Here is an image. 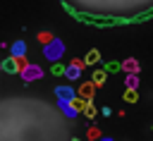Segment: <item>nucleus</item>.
<instances>
[{
    "mask_svg": "<svg viewBox=\"0 0 153 141\" xmlns=\"http://www.w3.org/2000/svg\"><path fill=\"white\" fill-rule=\"evenodd\" d=\"M43 53H45V57H48V60L57 62V60L62 57V53H65V43H62V41H57V38H53L50 43H45Z\"/></svg>",
    "mask_w": 153,
    "mask_h": 141,
    "instance_id": "obj_1",
    "label": "nucleus"
},
{
    "mask_svg": "<svg viewBox=\"0 0 153 141\" xmlns=\"http://www.w3.org/2000/svg\"><path fill=\"white\" fill-rule=\"evenodd\" d=\"M26 65V60L24 57H7V60H2V65H0V69L2 72H7V74H17V72H22V67Z\"/></svg>",
    "mask_w": 153,
    "mask_h": 141,
    "instance_id": "obj_2",
    "label": "nucleus"
},
{
    "mask_svg": "<svg viewBox=\"0 0 153 141\" xmlns=\"http://www.w3.org/2000/svg\"><path fill=\"white\" fill-rule=\"evenodd\" d=\"M19 74H22L24 81H33V79H41V76H43V69H41L38 65H24Z\"/></svg>",
    "mask_w": 153,
    "mask_h": 141,
    "instance_id": "obj_3",
    "label": "nucleus"
},
{
    "mask_svg": "<svg viewBox=\"0 0 153 141\" xmlns=\"http://www.w3.org/2000/svg\"><path fill=\"white\" fill-rule=\"evenodd\" d=\"M81 67H84V62H79V60H74L69 67H65V74L69 76V79H79V74H81Z\"/></svg>",
    "mask_w": 153,
    "mask_h": 141,
    "instance_id": "obj_4",
    "label": "nucleus"
},
{
    "mask_svg": "<svg viewBox=\"0 0 153 141\" xmlns=\"http://www.w3.org/2000/svg\"><path fill=\"white\" fill-rule=\"evenodd\" d=\"M55 93H57V100H72L76 96V91H72L69 86H60V88H55Z\"/></svg>",
    "mask_w": 153,
    "mask_h": 141,
    "instance_id": "obj_5",
    "label": "nucleus"
},
{
    "mask_svg": "<svg viewBox=\"0 0 153 141\" xmlns=\"http://www.w3.org/2000/svg\"><path fill=\"white\" fill-rule=\"evenodd\" d=\"M120 69H124V72H129V74H136V72H139V62L129 57V60L120 62Z\"/></svg>",
    "mask_w": 153,
    "mask_h": 141,
    "instance_id": "obj_6",
    "label": "nucleus"
},
{
    "mask_svg": "<svg viewBox=\"0 0 153 141\" xmlns=\"http://www.w3.org/2000/svg\"><path fill=\"white\" fill-rule=\"evenodd\" d=\"M24 53H26V43L24 41L12 43V57H24Z\"/></svg>",
    "mask_w": 153,
    "mask_h": 141,
    "instance_id": "obj_7",
    "label": "nucleus"
},
{
    "mask_svg": "<svg viewBox=\"0 0 153 141\" xmlns=\"http://www.w3.org/2000/svg\"><path fill=\"white\" fill-rule=\"evenodd\" d=\"M93 91H96V86H93V84H84V86H81V88H79L76 93H79V98H84V100H88V98L93 96Z\"/></svg>",
    "mask_w": 153,
    "mask_h": 141,
    "instance_id": "obj_8",
    "label": "nucleus"
},
{
    "mask_svg": "<svg viewBox=\"0 0 153 141\" xmlns=\"http://www.w3.org/2000/svg\"><path fill=\"white\" fill-rule=\"evenodd\" d=\"M98 60H100V53H98V50L93 48V50H88V55L84 57V65H96Z\"/></svg>",
    "mask_w": 153,
    "mask_h": 141,
    "instance_id": "obj_9",
    "label": "nucleus"
},
{
    "mask_svg": "<svg viewBox=\"0 0 153 141\" xmlns=\"http://www.w3.org/2000/svg\"><path fill=\"white\" fill-rule=\"evenodd\" d=\"M105 76H108V74H105V69H96V72H93V79H91V84H93V86H100V84L105 81Z\"/></svg>",
    "mask_w": 153,
    "mask_h": 141,
    "instance_id": "obj_10",
    "label": "nucleus"
},
{
    "mask_svg": "<svg viewBox=\"0 0 153 141\" xmlns=\"http://www.w3.org/2000/svg\"><path fill=\"white\" fill-rule=\"evenodd\" d=\"M124 100H127V103H136V100H139L136 88H127V91H124Z\"/></svg>",
    "mask_w": 153,
    "mask_h": 141,
    "instance_id": "obj_11",
    "label": "nucleus"
},
{
    "mask_svg": "<svg viewBox=\"0 0 153 141\" xmlns=\"http://www.w3.org/2000/svg\"><path fill=\"white\" fill-rule=\"evenodd\" d=\"M105 74H112V72H120V62H115V60H110V62H105Z\"/></svg>",
    "mask_w": 153,
    "mask_h": 141,
    "instance_id": "obj_12",
    "label": "nucleus"
},
{
    "mask_svg": "<svg viewBox=\"0 0 153 141\" xmlns=\"http://www.w3.org/2000/svg\"><path fill=\"white\" fill-rule=\"evenodd\" d=\"M50 72H53L55 76H62V74H65V65H60V62H53V67H50Z\"/></svg>",
    "mask_w": 153,
    "mask_h": 141,
    "instance_id": "obj_13",
    "label": "nucleus"
},
{
    "mask_svg": "<svg viewBox=\"0 0 153 141\" xmlns=\"http://www.w3.org/2000/svg\"><path fill=\"white\" fill-rule=\"evenodd\" d=\"M38 41H41V43H50V41H53V33H50V31H41V33H38Z\"/></svg>",
    "mask_w": 153,
    "mask_h": 141,
    "instance_id": "obj_14",
    "label": "nucleus"
},
{
    "mask_svg": "<svg viewBox=\"0 0 153 141\" xmlns=\"http://www.w3.org/2000/svg\"><path fill=\"white\" fill-rule=\"evenodd\" d=\"M136 86H139L136 74H129V76H127V88H136Z\"/></svg>",
    "mask_w": 153,
    "mask_h": 141,
    "instance_id": "obj_15",
    "label": "nucleus"
},
{
    "mask_svg": "<svg viewBox=\"0 0 153 141\" xmlns=\"http://www.w3.org/2000/svg\"><path fill=\"white\" fill-rule=\"evenodd\" d=\"M84 112H86V117H96V108H93L91 103H86V108H84Z\"/></svg>",
    "mask_w": 153,
    "mask_h": 141,
    "instance_id": "obj_16",
    "label": "nucleus"
},
{
    "mask_svg": "<svg viewBox=\"0 0 153 141\" xmlns=\"http://www.w3.org/2000/svg\"><path fill=\"white\" fill-rule=\"evenodd\" d=\"M88 139H93V141H96V139H100V131H98L96 127H88Z\"/></svg>",
    "mask_w": 153,
    "mask_h": 141,
    "instance_id": "obj_17",
    "label": "nucleus"
},
{
    "mask_svg": "<svg viewBox=\"0 0 153 141\" xmlns=\"http://www.w3.org/2000/svg\"><path fill=\"white\" fill-rule=\"evenodd\" d=\"M100 141H115V139H108V136H103V139H100Z\"/></svg>",
    "mask_w": 153,
    "mask_h": 141,
    "instance_id": "obj_18",
    "label": "nucleus"
},
{
    "mask_svg": "<svg viewBox=\"0 0 153 141\" xmlns=\"http://www.w3.org/2000/svg\"><path fill=\"white\" fill-rule=\"evenodd\" d=\"M72 141H79V139H72Z\"/></svg>",
    "mask_w": 153,
    "mask_h": 141,
    "instance_id": "obj_19",
    "label": "nucleus"
},
{
    "mask_svg": "<svg viewBox=\"0 0 153 141\" xmlns=\"http://www.w3.org/2000/svg\"><path fill=\"white\" fill-rule=\"evenodd\" d=\"M0 72H2V69H0Z\"/></svg>",
    "mask_w": 153,
    "mask_h": 141,
    "instance_id": "obj_20",
    "label": "nucleus"
}]
</instances>
